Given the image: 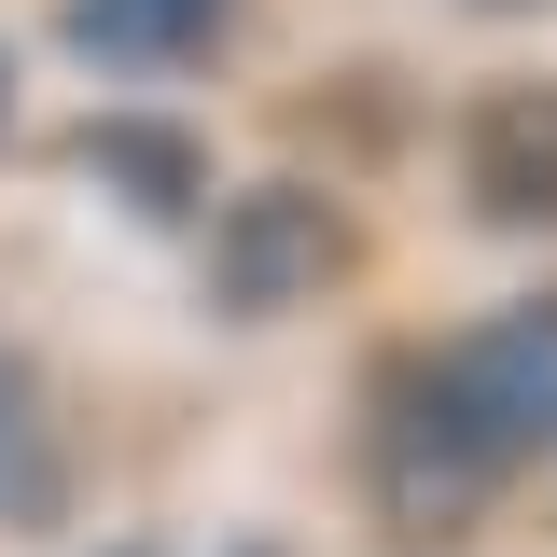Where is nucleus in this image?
Masks as SVG:
<instances>
[{
    "instance_id": "1",
    "label": "nucleus",
    "mask_w": 557,
    "mask_h": 557,
    "mask_svg": "<svg viewBox=\"0 0 557 557\" xmlns=\"http://www.w3.org/2000/svg\"><path fill=\"white\" fill-rule=\"evenodd\" d=\"M196 293L209 321H237V335H265V321H307L321 293H348V265H362V209L335 196V182H307V168H265L251 196L196 209Z\"/></svg>"
},
{
    "instance_id": "2",
    "label": "nucleus",
    "mask_w": 557,
    "mask_h": 557,
    "mask_svg": "<svg viewBox=\"0 0 557 557\" xmlns=\"http://www.w3.org/2000/svg\"><path fill=\"white\" fill-rule=\"evenodd\" d=\"M418 391L460 418V446L502 487L530 474V460H557V293H502L487 321L432 335L418 348Z\"/></svg>"
},
{
    "instance_id": "3",
    "label": "nucleus",
    "mask_w": 557,
    "mask_h": 557,
    "mask_svg": "<svg viewBox=\"0 0 557 557\" xmlns=\"http://www.w3.org/2000/svg\"><path fill=\"white\" fill-rule=\"evenodd\" d=\"M362 502H376V544H405V557L474 544L487 502H502V474L460 446V418L418 391V362H391V391H376V418H362Z\"/></svg>"
},
{
    "instance_id": "4",
    "label": "nucleus",
    "mask_w": 557,
    "mask_h": 557,
    "mask_svg": "<svg viewBox=\"0 0 557 557\" xmlns=\"http://www.w3.org/2000/svg\"><path fill=\"white\" fill-rule=\"evenodd\" d=\"M460 209L487 237H557V70H502L460 98Z\"/></svg>"
},
{
    "instance_id": "5",
    "label": "nucleus",
    "mask_w": 557,
    "mask_h": 557,
    "mask_svg": "<svg viewBox=\"0 0 557 557\" xmlns=\"http://www.w3.org/2000/svg\"><path fill=\"white\" fill-rule=\"evenodd\" d=\"M237 28H251V0H57V57L98 70V84H209V70L237 57Z\"/></svg>"
},
{
    "instance_id": "6",
    "label": "nucleus",
    "mask_w": 557,
    "mask_h": 557,
    "mask_svg": "<svg viewBox=\"0 0 557 557\" xmlns=\"http://www.w3.org/2000/svg\"><path fill=\"white\" fill-rule=\"evenodd\" d=\"M57 153H70V182L112 196L139 237H182V223L209 209V139L182 126V112H153V98H139V112H98V126H70Z\"/></svg>"
},
{
    "instance_id": "7",
    "label": "nucleus",
    "mask_w": 557,
    "mask_h": 557,
    "mask_svg": "<svg viewBox=\"0 0 557 557\" xmlns=\"http://www.w3.org/2000/svg\"><path fill=\"white\" fill-rule=\"evenodd\" d=\"M70 516V446L42 418V362L0 335V530H57Z\"/></svg>"
},
{
    "instance_id": "8",
    "label": "nucleus",
    "mask_w": 557,
    "mask_h": 557,
    "mask_svg": "<svg viewBox=\"0 0 557 557\" xmlns=\"http://www.w3.org/2000/svg\"><path fill=\"white\" fill-rule=\"evenodd\" d=\"M223 557H293V544H278V530H237V544H223Z\"/></svg>"
},
{
    "instance_id": "9",
    "label": "nucleus",
    "mask_w": 557,
    "mask_h": 557,
    "mask_svg": "<svg viewBox=\"0 0 557 557\" xmlns=\"http://www.w3.org/2000/svg\"><path fill=\"white\" fill-rule=\"evenodd\" d=\"M0 153H14V57H0Z\"/></svg>"
},
{
    "instance_id": "10",
    "label": "nucleus",
    "mask_w": 557,
    "mask_h": 557,
    "mask_svg": "<svg viewBox=\"0 0 557 557\" xmlns=\"http://www.w3.org/2000/svg\"><path fill=\"white\" fill-rule=\"evenodd\" d=\"M474 14H557V0H474Z\"/></svg>"
},
{
    "instance_id": "11",
    "label": "nucleus",
    "mask_w": 557,
    "mask_h": 557,
    "mask_svg": "<svg viewBox=\"0 0 557 557\" xmlns=\"http://www.w3.org/2000/svg\"><path fill=\"white\" fill-rule=\"evenodd\" d=\"M98 557H153V544H98Z\"/></svg>"
}]
</instances>
